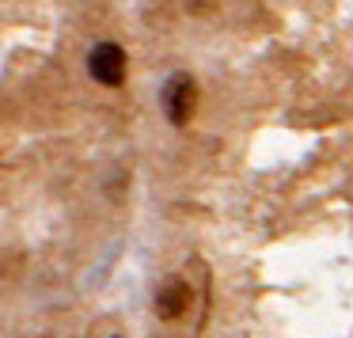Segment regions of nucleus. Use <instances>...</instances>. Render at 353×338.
I'll use <instances>...</instances> for the list:
<instances>
[{
    "label": "nucleus",
    "mask_w": 353,
    "mask_h": 338,
    "mask_svg": "<svg viewBox=\"0 0 353 338\" xmlns=\"http://www.w3.org/2000/svg\"><path fill=\"white\" fill-rule=\"evenodd\" d=\"M160 107L171 126H186L194 118V110H198V80L190 72H175L160 92Z\"/></svg>",
    "instance_id": "1"
},
{
    "label": "nucleus",
    "mask_w": 353,
    "mask_h": 338,
    "mask_svg": "<svg viewBox=\"0 0 353 338\" xmlns=\"http://www.w3.org/2000/svg\"><path fill=\"white\" fill-rule=\"evenodd\" d=\"M186 308H190V285L186 281H168L156 292V312H160V319H179Z\"/></svg>",
    "instance_id": "3"
},
{
    "label": "nucleus",
    "mask_w": 353,
    "mask_h": 338,
    "mask_svg": "<svg viewBox=\"0 0 353 338\" xmlns=\"http://www.w3.org/2000/svg\"><path fill=\"white\" fill-rule=\"evenodd\" d=\"M125 69H130V57H125V50L118 42H99L92 50V57H88V72L103 88H118L125 80Z\"/></svg>",
    "instance_id": "2"
}]
</instances>
